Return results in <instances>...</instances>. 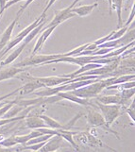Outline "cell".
<instances>
[{
  "instance_id": "1",
  "label": "cell",
  "mask_w": 135,
  "mask_h": 152,
  "mask_svg": "<svg viewBox=\"0 0 135 152\" xmlns=\"http://www.w3.org/2000/svg\"><path fill=\"white\" fill-rule=\"evenodd\" d=\"M114 78H115V77H108L105 78H101V80H97L95 82L89 83V84H87L85 86L80 87L69 92L77 96L90 99L93 97H96L98 94L101 93L103 89L112 85Z\"/></svg>"
},
{
  "instance_id": "2",
  "label": "cell",
  "mask_w": 135,
  "mask_h": 152,
  "mask_svg": "<svg viewBox=\"0 0 135 152\" xmlns=\"http://www.w3.org/2000/svg\"><path fill=\"white\" fill-rule=\"evenodd\" d=\"M96 105L109 126H111L120 115H122L127 108V106L119 104H102L97 100H96Z\"/></svg>"
},
{
  "instance_id": "3",
  "label": "cell",
  "mask_w": 135,
  "mask_h": 152,
  "mask_svg": "<svg viewBox=\"0 0 135 152\" xmlns=\"http://www.w3.org/2000/svg\"><path fill=\"white\" fill-rule=\"evenodd\" d=\"M45 14H43L42 13V15L40 17H38L37 19H36L34 22H32L30 25H28L27 28H24L22 31H21L20 33H18V35L15 37L12 41H10V42H9V44H7L6 45V46L0 51V60L2 59L3 58V56L5 55V54H7L8 52L10 50V49H12L15 45H19L21 42H22L23 40H24V38L27 36L31 30H32L35 27H37V26L39 25V24H41L43 21H45Z\"/></svg>"
},
{
  "instance_id": "4",
  "label": "cell",
  "mask_w": 135,
  "mask_h": 152,
  "mask_svg": "<svg viewBox=\"0 0 135 152\" xmlns=\"http://www.w3.org/2000/svg\"><path fill=\"white\" fill-rule=\"evenodd\" d=\"M64 53L62 54H52V55H37V54H31V56L26 58L22 61L18 62L14 66L24 68L28 66H38L42 65L45 62L48 61L50 60L58 59L60 57H62Z\"/></svg>"
},
{
  "instance_id": "5",
  "label": "cell",
  "mask_w": 135,
  "mask_h": 152,
  "mask_svg": "<svg viewBox=\"0 0 135 152\" xmlns=\"http://www.w3.org/2000/svg\"><path fill=\"white\" fill-rule=\"evenodd\" d=\"M86 117H87L88 123H89L91 126H93V127H96V128L100 127L113 134H116V136H117V133L114 132V130H112L110 129V126L106 123L105 119H104V117L102 116V114L100 113H98L97 111H93V110H89Z\"/></svg>"
},
{
  "instance_id": "6",
  "label": "cell",
  "mask_w": 135,
  "mask_h": 152,
  "mask_svg": "<svg viewBox=\"0 0 135 152\" xmlns=\"http://www.w3.org/2000/svg\"><path fill=\"white\" fill-rule=\"evenodd\" d=\"M74 16H76V14L71 12L70 6L65 9L60 10H56L54 18L52 19V21L46 26V27H51V26H56V27H58L59 25L63 23L64 21L68 20L70 18H73Z\"/></svg>"
},
{
  "instance_id": "7",
  "label": "cell",
  "mask_w": 135,
  "mask_h": 152,
  "mask_svg": "<svg viewBox=\"0 0 135 152\" xmlns=\"http://www.w3.org/2000/svg\"><path fill=\"white\" fill-rule=\"evenodd\" d=\"M26 83L20 87V90L18 91V93L20 94V96H26L28 95V94L33 93L35 90H38V89H42L44 88L45 85L43 83L39 82L34 77L31 76L28 80L25 81Z\"/></svg>"
},
{
  "instance_id": "8",
  "label": "cell",
  "mask_w": 135,
  "mask_h": 152,
  "mask_svg": "<svg viewBox=\"0 0 135 152\" xmlns=\"http://www.w3.org/2000/svg\"><path fill=\"white\" fill-rule=\"evenodd\" d=\"M57 95H58L59 96H61V99H66V100H69L71 102L82 105V106H92L93 108L97 109L96 103H93V102L89 101V99H87V98H82L80 96H77L75 95H73V94H71L69 91L60 92V93L57 94Z\"/></svg>"
},
{
  "instance_id": "9",
  "label": "cell",
  "mask_w": 135,
  "mask_h": 152,
  "mask_svg": "<svg viewBox=\"0 0 135 152\" xmlns=\"http://www.w3.org/2000/svg\"><path fill=\"white\" fill-rule=\"evenodd\" d=\"M62 143V137L58 134L53 135L52 137H50L47 141L45 142V144L42 146V148L38 150L40 152H53L57 151L61 146Z\"/></svg>"
},
{
  "instance_id": "10",
  "label": "cell",
  "mask_w": 135,
  "mask_h": 152,
  "mask_svg": "<svg viewBox=\"0 0 135 152\" xmlns=\"http://www.w3.org/2000/svg\"><path fill=\"white\" fill-rule=\"evenodd\" d=\"M57 27L56 26H51V27H45V28H43V32H42V34L39 36V38L37 40V42H36L35 44V46L34 48L32 50V54H37L38 52L43 48L44 45L45 44L46 40L48 39V37L51 35V33L53 32L54 29L56 28Z\"/></svg>"
},
{
  "instance_id": "11",
  "label": "cell",
  "mask_w": 135,
  "mask_h": 152,
  "mask_svg": "<svg viewBox=\"0 0 135 152\" xmlns=\"http://www.w3.org/2000/svg\"><path fill=\"white\" fill-rule=\"evenodd\" d=\"M20 16H21V15H18V14H17V15H16V17H15V18L13 19L12 22L8 26L7 28L5 29V30H4V32L2 33L1 37H0V51H1V50L5 48V46H6V45L9 42L10 38H12V31H13V29H14L15 25L17 24V22H18V20H19V18H20Z\"/></svg>"
},
{
  "instance_id": "12",
  "label": "cell",
  "mask_w": 135,
  "mask_h": 152,
  "mask_svg": "<svg viewBox=\"0 0 135 152\" xmlns=\"http://www.w3.org/2000/svg\"><path fill=\"white\" fill-rule=\"evenodd\" d=\"M26 119V127L27 129H36L39 128H48L45 121L41 117H39V115L37 114H30L28 113L27 116L25 117Z\"/></svg>"
},
{
  "instance_id": "13",
  "label": "cell",
  "mask_w": 135,
  "mask_h": 152,
  "mask_svg": "<svg viewBox=\"0 0 135 152\" xmlns=\"http://www.w3.org/2000/svg\"><path fill=\"white\" fill-rule=\"evenodd\" d=\"M23 71H25L24 68L16 67L14 65L8 67L6 69L0 70V81L7 80H9V78L15 77V76H17L18 74L22 73Z\"/></svg>"
},
{
  "instance_id": "14",
  "label": "cell",
  "mask_w": 135,
  "mask_h": 152,
  "mask_svg": "<svg viewBox=\"0 0 135 152\" xmlns=\"http://www.w3.org/2000/svg\"><path fill=\"white\" fill-rule=\"evenodd\" d=\"M97 6H98L97 3H93L91 5H83V6L76 7V8L73 7L71 8V12H74L76 15H79L80 17H85L87 15H89Z\"/></svg>"
},
{
  "instance_id": "15",
  "label": "cell",
  "mask_w": 135,
  "mask_h": 152,
  "mask_svg": "<svg viewBox=\"0 0 135 152\" xmlns=\"http://www.w3.org/2000/svg\"><path fill=\"white\" fill-rule=\"evenodd\" d=\"M96 100L102 104H119L122 105V98L120 93H117L112 96H103L96 97Z\"/></svg>"
},
{
  "instance_id": "16",
  "label": "cell",
  "mask_w": 135,
  "mask_h": 152,
  "mask_svg": "<svg viewBox=\"0 0 135 152\" xmlns=\"http://www.w3.org/2000/svg\"><path fill=\"white\" fill-rule=\"evenodd\" d=\"M57 132H58V133H59L60 136H61L62 139L66 140L67 142L70 143V145L77 151H79V145H77L75 143L74 139H73V135H74V134H77V132H70L69 129H57Z\"/></svg>"
},
{
  "instance_id": "17",
  "label": "cell",
  "mask_w": 135,
  "mask_h": 152,
  "mask_svg": "<svg viewBox=\"0 0 135 152\" xmlns=\"http://www.w3.org/2000/svg\"><path fill=\"white\" fill-rule=\"evenodd\" d=\"M39 117H41L44 120L45 123L46 124L48 128L50 129H68V128L66 127V125H61V123H59L57 120L53 119L52 117L48 116L46 114H38Z\"/></svg>"
},
{
  "instance_id": "18",
  "label": "cell",
  "mask_w": 135,
  "mask_h": 152,
  "mask_svg": "<svg viewBox=\"0 0 135 152\" xmlns=\"http://www.w3.org/2000/svg\"><path fill=\"white\" fill-rule=\"evenodd\" d=\"M122 7H123V0H112V10H115L117 13V20L118 28H121L123 26L122 21Z\"/></svg>"
},
{
  "instance_id": "19",
  "label": "cell",
  "mask_w": 135,
  "mask_h": 152,
  "mask_svg": "<svg viewBox=\"0 0 135 152\" xmlns=\"http://www.w3.org/2000/svg\"><path fill=\"white\" fill-rule=\"evenodd\" d=\"M43 133H41L39 130L37 129H34L33 132H31L30 133L28 134H26V135H21V136H15V139H16V142L17 144H20V145H26L28 141L30 139H32L36 136H39V135H42Z\"/></svg>"
},
{
  "instance_id": "20",
  "label": "cell",
  "mask_w": 135,
  "mask_h": 152,
  "mask_svg": "<svg viewBox=\"0 0 135 152\" xmlns=\"http://www.w3.org/2000/svg\"><path fill=\"white\" fill-rule=\"evenodd\" d=\"M135 94L134 88H129V89H123L120 92L121 98H122V105L123 106H128L129 100L133 97Z\"/></svg>"
},
{
  "instance_id": "21",
  "label": "cell",
  "mask_w": 135,
  "mask_h": 152,
  "mask_svg": "<svg viewBox=\"0 0 135 152\" xmlns=\"http://www.w3.org/2000/svg\"><path fill=\"white\" fill-rule=\"evenodd\" d=\"M0 145L5 146V148H12V146H13L15 145H18V144L16 142V139H15V136L12 135L10 137L2 140L1 142H0Z\"/></svg>"
},
{
  "instance_id": "22",
  "label": "cell",
  "mask_w": 135,
  "mask_h": 152,
  "mask_svg": "<svg viewBox=\"0 0 135 152\" xmlns=\"http://www.w3.org/2000/svg\"><path fill=\"white\" fill-rule=\"evenodd\" d=\"M15 102H16V99H15V100H12V101H8L6 104L3 105V106L0 108V118L3 117V115L9 111V108L12 107Z\"/></svg>"
},
{
  "instance_id": "23",
  "label": "cell",
  "mask_w": 135,
  "mask_h": 152,
  "mask_svg": "<svg viewBox=\"0 0 135 152\" xmlns=\"http://www.w3.org/2000/svg\"><path fill=\"white\" fill-rule=\"evenodd\" d=\"M114 31H115V30H112L111 33H109L108 35L104 36V37H102V38H100V39H98V40L95 41V42H93V43H95L96 45H102V44H104V43H105V42H107V41L110 40V38L112 37V34L114 33Z\"/></svg>"
},
{
  "instance_id": "24",
  "label": "cell",
  "mask_w": 135,
  "mask_h": 152,
  "mask_svg": "<svg viewBox=\"0 0 135 152\" xmlns=\"http://www.w3.org/2000/svg\"><path fill=\"white\" fill-rule=\"evenodd\" d=\"M134 105H135V102L134 100H132V103L131 104V106H129L128 108L127 107L126 108V111H125V113H127L129 116H131V119L132 120V121H134Z\"/></svg>"
},
{
  "instance_id": "25",
  "label": "cell",
  "mask_w": 135,
  "mask_h": 152,
  "mask_svg": "<svg viewBox=\"0 0 135 152\" xmlns=\"http://www.w3.org/2000/svg\"><path fill=\"white\" fill-rule=\"evenodd\" d=\"M134 14H135V5L133 4L132 5V8H131V14H129V16L127 20V22L125 23L124 26H129L131 24V22H133V19H134Z\"/></svg>"
},
{
  "instance_id": "26",
  "label": "cell",
  "mask_w": 135,
  "mask_h": 152,
  "mask_svg": "<svg viewBox=\"0 0 135 152\" xmlns=\"http://www.w3.org/2000/svg\"><path fill=\"white\" fill-rule=\"evenodd\" d=\"M33 1H34V0H26V3L24 4V6L21 7V9L19 10V12H17V14H18V15H21V13H23V12H24V10H25L26 9H27Z\"/></svg>"
},
{
  "instance_id": "27",
  "label": "cell",
  "mask_w": 135,
  "mask_h": 152,
  "mask_svg": "<svg viewBox=\"0 0 135 152\" xmlns=\"http://www.w3.org/2000/svg\"><path fill=\"white\" fill-rule=\"evenodd\" d=\"M57 1V0H49L48 1V3H47V5H46V7L45 8V10H44V12H43V14H46V12H47V10L53 6L54 5V3Z\"/></svg>"
},
{
  "instance_id": "28",
  "label": "cell",
  "mask_w": 135,
  "mask_h": 152,
  "mask_svg": "<svg viewBox=\"0 0 135 152\" xmlns=\"http://www.w3.org/2000/svg\"><path fill=\"white\" fill-rule=\"evenodd\" d=\"M7 2L8 0H0V10H5V6H6Z\"/></svg>"
},
{
  "instance_id": "29",
  "label": "cell",
  "mask_w": 135,
  "mask_h": 152,
  "mask_svg": "<svg viewBox=\"0 0 135 152\" xmlns=\"http://www.w3.org/2000/svg\"><path fill=\"white\" fill-rule=\"evenodd\" d=\"M80 1H81V0H74V2H73V3L70 5V7H71V8L75 7V6H76V4H77V3H79Z\"/></svg>"
},
{
  "instance_id": "30",
  "label": "cell",
  "mask_w": 135,
  "mask_h": 152,
  "mask_svg": "<svg viewBox=\"0 0 135 152\" xmlns=\"http://www.w3.org/2000/svg\"><path fill=\"white\" fill-rule=\"evenodd\" d=\"M107 2L109 3V7H110V13L112 12V0H107Z\"/></svg>"
},
{
  "instance_id": "31",
  "label": "cell",
  "mask_w": 135,
  "mask_h": 152,
  "mask_svg": "<svg viewBox=\"0 0 135 152\" xmlns=\"http://www.w3.org/2000/svg\"><path fill=\"white\" fill-rule=\"evenodd\" d=\"M4 12H5V10H0V18H1V16H2V14H3Z\"/></svg>"
}]
</instances>
